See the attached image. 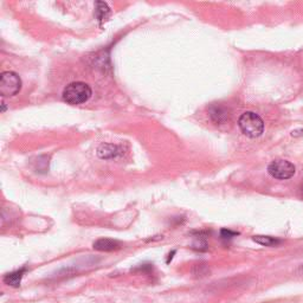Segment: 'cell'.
Wrapping results in <instances>:
<instances>
[{
	"label": "cell",
	"instance_id": "2",
	"mask_svg": "<svg viewBox=\"0 0 303 303\" xmlns=\"http://www.w3.org/2000/svg\"><path fill=\"white\" fill-rule=\"evenodd\" d=\"M238 125L244 135L247 138L255 139L263 134L264 122L260 115L256 113L246 112L241 115L238 120Z\"/></svg>",
	"mask_w": 303,
	"mask_h": 303
},
{
	"label": "cell",
	"instance_id": "8",
	"mask_svg": "<svg viewBox=\"0 0 303 303\" xmlns=\"http://www.w3.org/2000/svg\"><path fill=\"white\" fill-rule=\"evenodd\" d=\"M210 116H211L212 121L216 122V123H223V122L228 120L229 114L228 110L225 109L224 107L212 106L211 108H210Z\"/></svg>",
	"mask_w": 303,
	"mask_h": 303
},
{
	"label": "cell",
	"instance_id": "13",
	"mask_svg": "<svg viewBox=\"0 0 303 303\" xmlns=\"http://www.w3.org/2000/svg\"><path fill=\"white\" fill-rule=\"evenodd\" d=\"M301 270H302V272H303V265H302V268H301Z\"/></svg>",
	"mask_w": 303,
	"mask_h": 303
},
{
	"label": "cell",
	"instance_id": "9",
	"mask_svg": "<svg viewBox=\"0 0 303 303\" xmlns=\"http://www.w3.org/2000/svg\"><path fill=\"white\" fill-rule=\"evenodd\" d=\"M252 241H254V242H256L257 244H260V245L269 246V247L277 246V245H279V244L281 243V241H280L279 238L271 237V236H261V235L254 236V237H252Z\"/></svg>",
	"mask_w": 303,
	"mask_h": 303
},
{
	"label": "cell",
	"instance_id": "4",
	"mask_svg": "<svg viewBox=\"0 0 303 303\" xmlns=\"http://www.w3.org/2000/svg\"><path fill=\"white\" fill-rule=\"evenodd\" d=\"M295 172H296V167L294 164H291L288 160H283V159L273 160L268 166V173L277 180H288L293 178Z\"/></svg>",
	"mask_w": 303,
	"mask_h": 303
},
{
	"label": "cell",
	"instance_id": "3",
	"mask_svg": "<svg viewBox=\"0 0 303 303\" xmlns=\"http://www.w3.org/2000/svg\"><path fill=\"white\" fill-rule=\"evenodd\" d=\"M21 89L20 77L13 71H5L0 76V94L4 97H12Z\"/></svg>",
	"mask_w": 303,
	"mask_h": 303
},
{
	"label": "cell",
	"instance_id": "6",
	"mask_svg": "<svg viewBox=\"0 0 303 303\" xmlns=\"http://www.w3.org/2000/svg\"><path fill=\"white\" fill-rule=\"evenodd\" d=\"M121 153L120 148L112 143H102L97 148V155L101 159H114Z\"/></svg>",
	"mask_w": 303,
	"mask_h": 303
},
{
	"label": "cell",
	"instance_id": "7",
	"mask_svg": "<svg viewBox=\"0 0 303 303\" xmlns=\"http://www.w3.org/2000/svg\"><path fill=\"white\" fill-rule=\"evenodd\" d=\"M24 273H25L24 268L20 269V270L7 273V275L4 277V282H5V284H7V286H10V287L18 288L20 286L21 280H23V277H24Z\"/></svg>",
	"mask_w": 303,
	"mask_h": 303
},
{
	"label": "cell",
	"instance_id": "1",
	"mask_svg": "<svg viewBox=\"0 0 303 303\" xmlns=\"http://www.w3.org/2000/svg\"><path fill=\"white\" fill-rule=\"evenodd\" d=\"M91 88L84 82H72L63 90V99L69 105L76 106L86 103L91 97Z\"/></svg>",
	"mask_w": 303,
	"mask_h": 303
},
{
	"label": "cell",
	"instance_id": "12",
	"mask_svg": "<svg viewBox=\"0 0 303 303\" xmlns=\"http://www.w3.org/2000/svg\"><path fill=\"white\" fill-rule=\"evenodd\" d=\"M303 135V129H296V131L293 132V136H298Z\"/></svg>",
	"mask_w": 303,
	"mask_h": 303
},
{
	"label": "cell",
	"instance_id": "5",
	"mask_svg": "<svg viewBox=\"0 0 303 303\" xmlns=\"http://www.w3.org/2000/svg\"><path fill=\"white\" fill-rule=\"evenodd\" d=\"M94 249L97 251H105V252H110V251H116L121 249V244L117 241L109 238H101L94 243Z\"/></svg>",
	"mask_w": 303,
	"mask_h": 303
},
{
	"label": "cell",
	"instance_id": "10",
	"mask_svg": "<svg viewBox=\"0 0 303 303\" xmlns=\"http://www.w3.org/2000/svg\"><path fill=\"white\" fill-rule=\"evenodd\" d=\"M96 17L98 18L99 21H106L110 16V10L106 3L98 2L96 3Z\"/></svg>",
	"mask_w": 303,
	"mask_h": 303
},
{
	"label": "cell",
	"instance_id": "11",
	"mask_svg": "<svg viewBox=\"0 0 303 303\" xmlns=\"http://www.w3.org/2000/svg\"><path fill=\"white\" fill-rule=\"evenodd\" d=\"M237 235H238V232H234V231H231V230H226V229H223V230L220 231L221 238H224V239H230V238L235 237V236H237Z\"/></svg>",
	"mask_w": 303,
	"mask_h": 303
}]
</instances>
